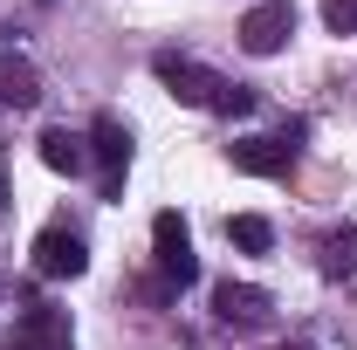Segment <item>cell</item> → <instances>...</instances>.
<instances>
[{
  "label": "cell",
  "mask_w": 357,
  "mask_h": 350,
  "mask_svg": "<svg viewBox=\"0 0 357 350\" xmlns=\"http://www.w3.org/2000/svg\"><path fill=\"white\" fill-rule=\"evenodd\" d=\"M89 158L103 165V199H117L124 165H131V124H124V117H96V124H89Z\"/></svg>",
  "instance_id": "5"
},
{
  "label": "cell",
  "mask_w": 357,
  "mask_h": 350,
  "mask_svg": "<svg viewBox=\"0 0 357 350\" xmlns=\"http://www.w3.org/2000/svg\"><path fill=\"white\" fill-rule=\"evenodd\" d=\"M296 131L282 137H241V144H227V158H234V172L248 178H289V165H296V144H289Z\"/></svg>",
  "instance_id": "6"
},
{
  "label": "cell",
  "mask_w": 357,
  "mask_h": 350,
  "mask_svg": "<svg viewBox=\"0 0 357 350\" xmlns=\"http://www.w3.org/2000/svg\"><path fill=\"white\" fill-rule=\"evenodd\" d=\"M0 103H14V110H35L42 103V69L28 55H0Z\"/></svg>",
  "instance_id": "10"
},
{
  "label": "cell",
  "mask_w": 357,
  "mask_h": 350,
  "mask_svg": "<svg viewBox=\"0 0 357 350\" xmlns=\"http://www.w3.org/2000/svg\"><path fill=\"white\" fill-rule=\"evenodd\" d=\"M227 241H234L241 254H268V241H275V227H268L261 213H234V220H227Z\"/></svg>",
  "instance_id": "11"
},
{
  "label": "cell",
  "mask_w": 357,
  "mask_h": 350,
  "mask_svg": "<svg viewBox=\"0 0 357 350\" xmlns=\"http://www.w3.org/2000/svg\"><path fill=\"white\" fill-rule=\"evenodd\" d=\"M323 268H330V275H357V227H337V234L323 241Z\"/></svg>",
  "instance_id": "12"
},
{
  "label": "cell",
  "mask_w": 357,
  "mask_h": 350,
  "mask_svg": "<svg viewBox=\"0 0 357 350\" xmlns=\"http://www.w3.org/2000/svg\"><path fill=\"white\" fill-rule=\"evenodd\" d=\"M0 213H7V172H0Z\"/></svg>",
  "instance_id": "14"
},
{
  "label": "cell",
  "mask_w": 357,
  "mask_h": 350,
  "mask_svg": "<svg viewBox=\"0 0 357 350\" xmlns=\"http://www.w3.org/2000/svg\"><path fill=\"white\" fill-rule=\"evenodd\" d=\"M83 268H89V248H83V234H76V227H62V220H55V227L35 234V275H48V282H76Z\"/></svg>",
  "instance_id": "4"
},
{
  "label": "cell",
  "mask_w": 357,
  "mask_h": 350,
  "mask_svg": "<svg viewBox=\"0 0 357 350\" xmlns=\"http://www.w3.org/2000/svg\"><path fill=\"white\" fill-rule=\"evenodd\" d=\"M42 165H48V172H69V178H76V172L89 165V137L69 131V124H48V131H42Z\"/></svg>",
  "instance_id": "9"
},
{
  "label": "cell",
  "mask_w": 357,
  "mask_h": 350,
  "mask_svg": "<svg viewBox=\"0 0 357 350\" xmlns=\"http://www.w3.org/2000/svg\"><path fill=\"white\" fill-rule=\"evenodd\" d=\"M213 316L255 330V323H268V289H255V282H220L213 289Z\"/></svg>",
  "instance_id": "8"
},
{
  "label": "cell",
  "mask_w": 357,
  "mask_h": 350,
  "mask_svg": "<svg viewBox=\"0 0 357 350\" xmlns=\"http://www.w3.org/2000/svg\"><path fill=\"white\" fill-rule=\"evenodd\" d=\"M323 21L330 35H357V0H323Z\"/></svg>",
  "instance_id": "13"
},
{
  "label": "cell",
  "mask_w": 357,
  "mask_h": 350,
  "mask_svg": "<svg viewBox=\"0 0 357 350\" xmlns=\"http://www.w3.org/2000/svg\"><path fill=\"white\" fill-rule=\"evenodd\" d=\"M296 35V7L289 0H255L248 14H241V48L248 55H282Z\"/></svg>",
  "instance_id": "3"
},
{
  "label": "cell",
  "mask_w": 357,
  "mask_h": 350,
  "mask_svg": "<svg viewBox=\"0 0 357 350\" xmlns=\"http://www.w3.org/2000/svg\"><path fill=\"white\" fill-rule=\"evenodd\" d=\"M76 330H69V309H48V303H28L21 323H14V350H69Z\"/></svg>",
  "instance_id": "7"
},
{
  "label": "cell",
  "mask_w": 357,
  "mask_h": 350,
  "mask_svg": "<svg viewBox=\"0 0 357 350\" xmlns=\"http://www.w3.org/2000/svg\"><path fill=\"white\" fill-rule=\"evenodd\" d=\"M151 76L172 89L178 103H192V110H220V96H227V76L199 69V62H185V55H158V62H151Z\"/></svg>",
  "instance_id": "1"
},
{
  "label": "cell",
  "mask_w": 357,
  "mask_h": 350,
  "mask_svg": "<svg viewBox=\"0 0 357 350\" xmlns=\"http://www.w3.org/2000/svg\"><path fill=\"white\" fill-rule=\"evenodd\" d=\"M151 248H158V275H165L172 289H192V282H199V254H192V234H185L178 213L151 220Z\"/></svg>",
  "instance_id": "2"
}]
</instances>
